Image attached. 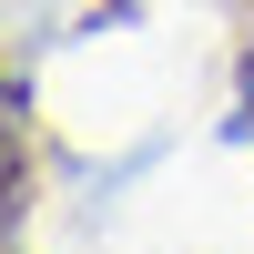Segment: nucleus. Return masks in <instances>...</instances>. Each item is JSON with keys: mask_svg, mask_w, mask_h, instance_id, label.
<instances>
[{"mask_svg": "<svg viewBox=\"0 0 254 254\" xmlns=\"http://www.w3.org/2000/svg\"><path fill=\"white\" fill-rule=\"evenodd\" d=\"M244 92H254V61H244Z\"/></svg>", "mask_w": 254, "mask_h": 254, "instance_id": "obj_2", "label": "nucleus"}, {"mask_svg": "<svg viewBox=\"0 0 254 254\" xmlns=\"http://www.w3.org/2000/svg\"><path fill=\"white\" fill-rule=\"evenodd\" d=\"M20 183H31V112H20V92L0 81V224L20 214Z\"/></svg>", "mask_w": 254, "mask_h": 254, "instance_id": "obj_1", "label": "nucleus"}]
</instances>
